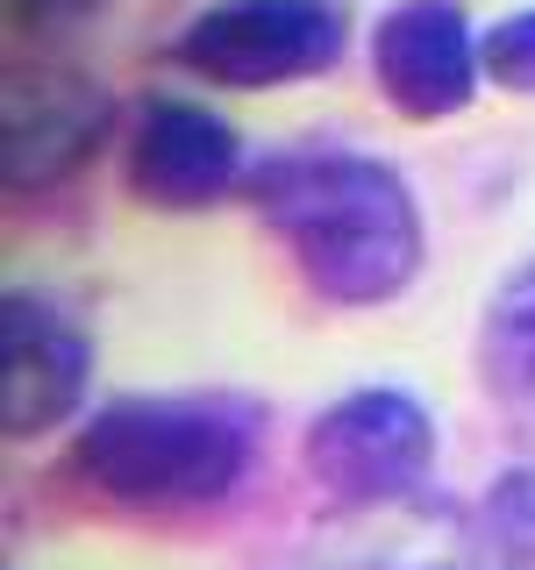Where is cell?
Returning a JSON list of instances; mask_svg holds the SVG:
<instances>
[{
    "label": "cell",
    "mask_w": 535,
    "mask_h": 570,
    "mask_svg": "<svg viewBox=\"0 0 535 570\" xmlns=\"http://www.w3.org/2000/svg\"><path fill=\"white\" fill-rule=\"evenodd\" d=\"M243 193L293 272L335 307H386L421 272V207L386 157L279 150L250 165Z\"/></svg>",
    "instance_id": "1"
},
{
    "label": "cell",
    "mask_w": 535,
    "mask_h": 570,
    "mask_svg": "<svg viewBox=\"0 0 535 570\" xmlns=\"http://www.w3.org/2000/svg\"><path fill=\"white\" fill-rule=\"evenodd\" d=\"M264 414L243 400H107L71 435V471L107 507L201 513L243 485Z\"/></svg>",
    "instance_id": "2"
},
{
    "label": "cell",
    "mask_w": 535,
    "mask_h": 570,
    "mask_svg": "<svg viewBox=\"0 0 535 570\" xmlns=\"http://www.w3.org/2000/svg\"><path fill=\"white\" fill-rule=\"evenodd\" d=\"M350 50L343 0H214L172 36V65L228 94H264L335 71Z\"/></svg>",
    "instance_id": "3"
},
{
    "label": "cell",
    "mask_w": 535,
    "mask_h": 570,
    "mask_svg": "<svg viewBox=\"0 0 535 570\" xmlns=\"http://www.w3.org/2000/svg\"><path fill=\"white\" fill-rule=\"evenodd\" d=\"M308 478L335 507H392L436 463V414L400 385L343 392L308 421Z\"/></svg>",
    "instance_id": "4"
},
{
    "label": "cell",
    "mask_w": 535,
    "mask_h": 570,
    "mask_svg": "<svg viewBox=\"0 0 535 570\" xmlns=\"http://www.w3.org/2000/svg\"><path fill=\"white\" fill-rule=\"evenodd\" d=\"M121 165H129L121 178H129L136 200L165 214L214 207L250 178L243 136L193 94H143L129 115V157Z\"/></svg>",
    "instance_id": "5"
},
{
    "label": "cell",
    "mask_w": 535,
    "mask_h": 570,
    "mask_svg": "<svg viewBox=\"0 0 535 570\" xmlns=\"http://www.w3.org/2000/svg\"><path fill=\"white\" fill-rule=\"evenodd\" d=\"M371 79L392 115L407 121H450L478 100V29L457 0H392L371 22Z\"/></svg>",
    "instance_id": "6"
},
{
    "label": "cell",
    "mask_w": 535,
    "mask_h": 570,
    "mask_svg": "<svg viewBox=\"0 0 535 570\" xmlns=\"http://www.w3.org/2000/svg\"><path fill=\"white\" fill-rule=\"evenodd\" d=\"M94 379V343L65 307L14 285L0 299V428L14 442H36L65 428Z\"/></svg>",
    "instance_id": "7"
},
{
    "label": "cell",
    "mask_w": 535,
    "mask_h": 570,
    "mask_svg": "<svg viewBox=\"0 0 535 570\" xmlns=\"http://www.w3.org/2000/svg\"><path fill=\"white\" fill-rule=\"evenodd\" d=\"M115 129V100L86 71H29L8 94V186H50L79 171Z\"/></svg>",
    "instance_id": "8"
},
{
    "label": "cell",
    "mask_w": 535,
    "mask_h": 570,
    "mask_svg": "<svg viewBox=\"0 0 535 570\" xmlns=\"http://www.w3.org/2000/svg\"><path fill=\"white\" fill-rule=\"evenodd\" d=\"M478 379L514 406L535 400V257L514 264L499 278V293L486 299V321H478Z\"/></svg>",
    "instance_id": "9"
},
{
    "label": "cell",
    "mask_w": 535,
    "mask_h": 570,
    "mask_svg": "<svg viewBox=\"0 0 535 570\" xmlns=\"http://www.w3.org/2000/svg\"><path fill=\"white\" fill-rule=\"evenodd\" d=\"M478 534L493 542L499 563L535 570V471H507L493 478L486 507H478Z\"/></svg>",
    "instance_id": "10"
},
{
    "label": "cell",
    "mask_w": 535,
    "mask_h": 570,
    "mask_svg": "<svg viewBox=\"0 0 535 570\" xmlns=\"http://www.w3.org/2000/svg\"><path fill=\"white\" fill-rule=\"evenodd\" d=\"M478 65L507 94H535V8H514L478 36Z\"/></svg>",
    "instance_id": "11"
},
{
    "label": "cell",
    "mask_w": 535,
    "mask_h": 570,
    "mask_svg": "<svg viewBox=\"0 0 535 570\" xmlns=\"http://www.w3.org/2000/svg\"><path fill=\"white\" fill-rule=\"evenodd\" d=\"M100 8H107V0H14V22L36 29V36H58V29L94 22Z\"/></svg>",
    "instance_id": "12"
}]
</instances>
